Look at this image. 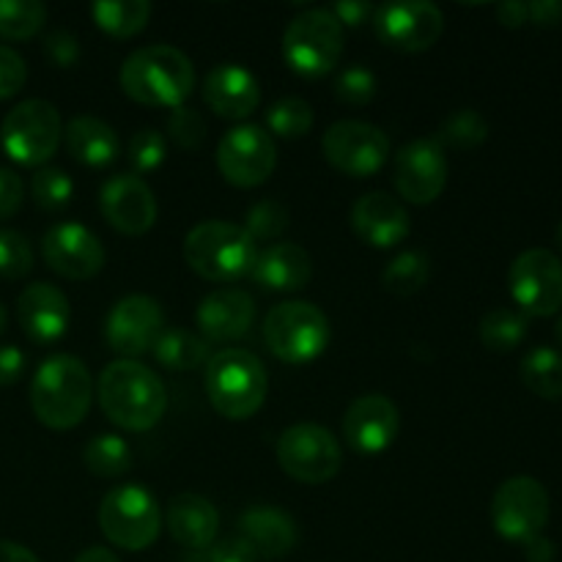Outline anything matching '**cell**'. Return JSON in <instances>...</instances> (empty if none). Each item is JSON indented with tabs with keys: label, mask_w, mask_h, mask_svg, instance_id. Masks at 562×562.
I'll use <instances>...</instances> for the list:
<instances>
[{
	"label": "cell",
	"mask_w": 562,
	"mask_h": 562,
	"mask_svg": "<svg viewBox=\"0 0 562 562\" xmlns=\"http://www.w3.org/2000/svg\"><path fill=\"white\" fill-rule=\"evenodd\" d=\"M97 398L104 417L132 434L154 428L168 412L165 382L137 360H115L104 366L97 382Z\"/></svg>",
	"instance_id": "obj_1"
},
{
	"label": "cell",
	"mask_w": 562,
	"mask_h": 562,
	"mask_svg": "<svg viewBox=\"0 0 562 562\" xmlns=\"http://www.w3.org/2000/svg\"><path fill=\"white\" fill-rule=\"evenodd\" d=\"M121 91L146 108L176 110L192 97L195 88V66L181 49L170 44H151L135 49L121 64Z\"/></svg>",
	"instance_id": "obj_2"
},
{
	"label": "cell",
	"mask_w": 562,
	"mask_h": 562,
	"mask_svg": "<svg viewBox=\"0 0 562 562\" xmlns=\"http://www.w3.org/2000/svg\"><path fill=\"white\" fill-rule=\"evenodd\" d=\"M93 382L86 362L71 355H53L31 379V409L42 426L71 431L88 417Z\"/></svg>",
	"instance_id": "obj_3"
},
{
	"label": "cell",
	"mask_w": 562,
	"mask_h": 562,
	"mask_svg": "<svg viewBox=\"0 0 562 562\" xmlns=\"http://www.w3.org/2000/svg\"><path fill=\"white\" fill-rule=\"evenodd\" d=\"M256 258L258 241L236 223L206 220L184 236V261L209 283H236L250 278Z\"/></svg>",
	"instance_id": "obj_4"
},
{
	"label": "cell",
	"mask_w": 562,
	"mask_h": 562,
	"mask_svg": "<svg viewBox=\"0 0 562 562\" xmlns=\"http://www.w3.org/2000/svg\"><path fill=\"white\" fill-rule=\"evenodd\" d=\"M269 376L252 351L223 349L206 362V395L225 420H250L267 401Z\"/></svg>",
	"instance_id": "obj_5"
},
{
	"label": "cell",
	"mask_w": 562,
	"mask_h": 562,
	"mask_svg": "<svg viewBox=\"0 0 562 562\" xmlns=\"http://www.w3.org/2000/svg\"><path fill=\"white\" fill-rule=\"evenodd\" d=\"M346 31L329 9H307L296 14L283 31V60L294 75L316 77L329 75L344 58Z\"/></svg>",
	"instance_id": "obj_6"
},
{
	"label": "cell",
	"mask_w": 562,
	"mask_h": 562,
	"mask_svg": "<svg viewBox=\"0 0 562 562\" xmlns=\"http://www.w3.org/2000/svg\"><path fill=\"white\" fill-rule=\"evenodd\" d=\"M263 344L278 360L305 366L329 346V318L313 302H280L263 318Z\"/></svg>",
	"instance_id": "obj_7"
},
{
	"label": "cell",
	"mask_w": 562,
	"mask_h": 562,
	"mask_svg": "<svg viewBox=\"0 0 562 562\" xmlns=\"http://www.w3.org/2000/svg\"><path fill=\"white\" fill-rule=\"evenodd\" d=\"M99 530L124 552H146L162 532V508L148 488L137 483L115 486L99 505Z\"/></svg>",
	"instance_id": "obj_8"
},
{
	"label": "cell",
	"mask_w": 562,
	"mask_h": 562,
	"mask_svg": "<svg viewBox=\"0 0 562 562\" xmlns=\"http://www.w3.org/2000/svg\"><path fill=\"white\" fill-rule=\"evenodd\" d=\"M64 137L58 108L47 99H25L5 113L0 124V146L5 157L25 168H38L55 157Z\"/></svg>",
	"instance_id": "obj_9"
},
{
	"label": "cell",
	"mask_w": 562,
	"mask_h": 562,
	"mask_svg": "<svg viewBox=\"0 0 562 562\" xmlns=\"http://www.w3.org/2000/svg\"><path fill=\"white\" fill-rule=\"evenodd\" d=\"M274 453H278L280 470L307 486L329 483L344 467L340 442L329 428L316 426V423H296V426L285 428Z\"/></svg>",
	"instance_id": "obj_10"
},
{
	"label": "cell",
	"mask_w": 562,
	"mask_h": 562,
	"mask_svg": "<svg viewBox=\"0 0 562 562\" xmlns=\"http://www.w3.org/2000/svg\"><path fill=\"white\" fill-rule=\"evenodd\" d=\"M552 516L549 492L538 477L514 475L494 492L492 525L505 541L525 543L541 536Z\"/></svg>",
	"instance_id": "obj_11"
},
{
	"label": "cell",
	"mask_w": 562,
	"mask_h": 562,
	"mask_svg": "<svg viewBox=\"0 0 562 562\" xmlns=\"http://www.w3.org/2000/svg\"><path fill=\"white\" fill-rule=\"evenodd\" d=\"M324 159L351 179L376 176L390 159V137L368 121H338L322 137Z\"/></svg>",
	"instance_id": "obj_12"
},
{
	"label": "cell",
	"mask_w": 562,
	"mask_h": 562,
	"mask_svg": "<svg viewBox=\"0 0 562 562\" xmlns=\"http://www.w3.org/2000/svg\"><path fill=\"white\" fill-rule=\"evenodd\" d=\"M510 296L527 318H547L562 307V258L532 247L514 258L508 272Z\"/></svg>",
	"instance_id": "obj_13"
},
{
	"label": "cell",
	"mask_w": 562,
	"mask_h": 562,
	"mask_svg": "<svg viewBox=\"0 0 562 562\" xmlns=\"http://www.w3.org/2000/svg\"><path fill=\"white\" fill-rule=\"evenodd\" d=\"M217 168L231 187H239V190L261 187L278 168L274 137L261 126H234L220 137Z\"/></svg>",
	"instance_id": "obj_14"
},
{
	"label": "cell",
	"mask_w": 562,
	"mask_h": 562,
	"mask_svg": "<svg viewBox=\"0 0 562 562\" xmlns=\"http://www.w3.org/2000/svg\"><path fill=\"white\" fill-rule=\"evenodd\" d=\"M379 42L395 53H426L439 42L445 31V14L439 5L426 0L384 3L373 11L371 20Z\"/></svg>",
	"instance_id": "obj_15"
},
{
	"label": "cell",
	"mask_w": 562,
	"mask_h": 562,
	"mask_svg": "<svg viewBox=\"0 0 562 562\" xmlns=\"http://www.w3.org/2000/svg\"><path fill=\"white\" fill-rule=\"evenodd\" d=\"M165 329V313L154 296L130 294L110 307L104 318V340L121 360H135L154 349Z\"/></svg>",
	"instance_id": "obj_16"
},
{
	"label": "cell",
	"mask_w": 562,
	"mask_h": 562,
	"mask_svg": "<svg viewBox=\"0 0 562 562\" xmlns=\"http://www.w3.org/2000/svg\"><path fill=\"white\" fill-rule=\"evenodd\" d=\"M395 190L412 206H428L448 184V157L434 137L412 140L395 154Z\"/></svg>",
	"instance_id": "obj_17"
},
{
	"label": "cell",
	"mask_w": 562,
	"mask_h": 562,
	"mask_svg": "<svg viewBox=\"0 0 562 562\" xmlns=\"http://www.w3.org/2000/svg\"><path fill=\"white\" fill-rule=\"evenodd\" d=\"M42 258L66 280H91L104 269V247L91 228L80 223H58L44 234Z\"/></svg>",
	"instance_id": "obj_18"
},
{
	"label": "cell",
	"mask_w": 562,
	"mask_h": 562,
	"mask_svg": "<svg viewBox=\"0 0 562 562\" xmlns=\"http://www.w3.org/2000/svg\"><path fill=\"white\" fill-rule=\"evenodd\" d=\"M99 209L110 228L124 236H143L157 223L154 190L135 173H119L99 190Z\"/></svg>",
	"instance_id": "obj_19"
},
{
	"label": "cell",
	"mask_w": 562,
	"mask_h": 562,
	"mask_svg": "<svg viewBox=\"0 0 562 562\" xmlns=\"http://www.w3.org/2000/svg\"><path fill=\"white\" fill-rule=\"evenodd\" d=\"M398 406L382 393H368L351 401L344 415V439L355 453L379 456L398 439Z\"/></svg>",
	"instance_id": "obj_20"
},
{
	"label": "cell",
	"mask_w": 562,
	"mask_h": 562,
	"mask_svg": "<svg viewBox=\"0 0 562 562\" xmlns=\"http://www.w3.org/2000/svg\"><path fill=\"white\" fill-rule=\"evenodd\" d=\"M351 228L366 245L390 250L409 236L412 220L398 198L373 190L357 198V203L351 206Z\"/></svg>",
	"instance_id": "obj_21"
},
{
	"label": "cell",
	"mask_w": 562,
	"mask_h": 562,
	"mask_svg": "<svg viewBox=\"0 0 562 562\" xmlns=\"http://www.w3.org/2000/svg\"><path fill=\"white\" fill-rule=\"evenodd\" d=\"M16 322L33 344H55L69 329V300L53 283L25 285L22 294L16 296Z\"/></svg>",
	"instance_id": "obj_22"
},
{
	"label": "cell",
	"mask_w": 562,
	"mask_h": 562,
	"mask_svg": "<svg viewBox=\"0 0 562 562\" xmlns=\"http://www.w3.org/2000/svg\"><path fill=\"white\" fill-rule=\"evenodd\" d=\"M203 99L220 119L241 121L261 104V86L247 66L220 64L203 80Z\"/></svg>",
	"instance_id": "obj_23"
},
{
	"label": "cell",
	"mask_w": 562,
	"mask_h": 562,
	"mask_svg": "<svg viewBox=\"0 0 562 562\" xmlns=\"http://www.w3.org/2000/svg\"><path fill=\"white\" fill-rule=\"evenodd\" d=\"M198 329L203 340L214 344H228V340L245 338L247 329L256 322V302L241 289H217L195 311Z\"/></svg>",
	"instance_id": "obj_24"
},
{
	"label": "cell",
	"mask_w": 562,
	"mask_h": 562,
	"mask_svg": "<svg viewBox=\"0 0 562 562\" xmlns=\"http://www.w3.org/2000/svg\"><path fill=\"white\" fill-rule=\"evenodd\" d=\"M170 538L190 552H206L220 530V514L201 494H176L165 510Z\"/></svg>",
	"instance_id": "obj_25"
},
{
	"label": "cell",
	"mask_w": 562,
	"mask_h": 562,
	"mask_svg": "<svg viewBox=\"0 0 562 562\" xmlns=\"http://www.w3.org/2000/svg\"><path fill=\"white\" fill-rule=\"evenodd\" d=\"M250 278L263 291L294 294V291H302L311 283L313 261L305 247L294 245V241H274L267 250H258Z\"/></svg>",
	"instance_id": "obj_26"
},
{
	"label": "cell",
	"mask_w": 562,
	"mask_h": 562,
	"mask_svg": "<svg viewBox=\"0 0 562 562\" xmlns=\"http://www.w3.org/2000/svg\"><path fill=\"white\" fill-rule=\"evenodd\" d=\"M239 532L252 549L258 560H278L291 554V549L300 541L296 521L285 510L272 508V505H252L241 514Z\"/></svg>",
	"instance_id": "obj_27"
},
{
	"label": "cell",
	"mask_w": 562,
	"mask_h": 562,
	"mask_svg": "<svg viewBox=\"0 0 562 562\" xmlns=\"http://www.w3.org/2000/svg\"><path fill=\"white\" fill-rule=\"evenodd\" d=\"M64 143L71 159L88 168H104L113 165L121 154V140L115 130L93 115H77L66 124Z\"/></svg>",
	"instance_id": "obj_28"
},
{
	"label": "cell",
	"mask_w": 562,
	"mask_h": 562,
	"mask_svg": "<svg viewBox=\"0 0 562 562\" xmlns=\"http://www.w3.org/2000/svg\"><path fill=\"white\" fill-rule=\"evenodd\" d=\"M154 357L162 368L168 371H195L203 362H209L212 351H209V340H203L201 335L190 333L184 327H170L162 329V335L154 344Z\"/></svg>",
	"instance_id": "obj_29"
},
{
	"label": "cell",
	"mask_w": 562,
	"mask_h": 562,
	"mask_svg": "<svg viewBox=\"0 0 562 562\" xmlns=\"http://www.w3.org/2000/svg\"><path fill=\"white\" fill-rule=\"evenodd\" d=\"M519 376L532 395L562 401V355L552 346H536L519 362Z\"/></svg>",
	"instance_id": "obj_30"
},
{
	"label": "cell",
	"mask_w": 562,
	"mask_h": 562,
	"mask_svg": "<svg viewBox=\"0 0 562 562\" xmlns=\"http://www.w3.org/2000/svg\"><path fill=\"white\" fill-rule=\"evenodd\" d=\"M91 16L102 33L113 38H132L151 20V3L146 0H99Z\"/></svg>",
	"instance_id": "obj_31"
},
{
	"label": "cell",
	"mask_w": 562,
	"mask_h": 562,
	"mask_svg": "<svg viewBox=\"0 0 562 562\" xmlns=\"http://www.w3.org/2000/svg\"><path fill=\"white\" fill-rule=\"evenodd\" d=\"M530 318L514 307H494L477 324V338L494 355H508L527 338Z\"/></svg>",
	"instance_id": "obj_32"
},
{
	"label": "cell",
	"mask_w": 562,
	"mask_h": 562,
	"mask_svg": "<svg viewBox=\"0 0 562 562\" xmlns=\"http://www.w3.org/2000/svg\"><path fill=\"white\" fill-rule=\"evenodd\" d=\"M82 464L97 477H121L132 467V450L119 434H97L82 448Z\"/></svg>",
	"instance_id": "obj_33"
},
{
	"label": "cell",
	"mask_w": 562,
	"mask_h": 562,
	"mask_svg": "<svg viewBox=\"0 0 562 562\" xmlns=\"http://www.w3.org/2000/svg\"><path fill=\"white\" fill-rule=\"evenodd\" d=\"M431 278V258L423 250H404L384 267L382 285L395 296H415Z\"/></svg>",
	"instance_id": "obj_34"
},
{
	"label": "cell",
	"mask_w": 562,
	"mask_h": 562,
	"mask_svg": "<svg viewBox=\"0 0 562 562\" xmlns=\"http://www.w3.org/2000/svg\"><path fill=\"white\" fill-rule=\"evenodd\" d=\"M488 137V121L483 119L481 110H456L453 115L445 119V124L439 126L437 137L434 140L445 148H453V151H472V148L483 146Z\"/></svg>",
	"instance_id": "obj_35"
},
{
	"label": "cell",
	"mask_w": 562,
	"mask_h": 562,
	"mask_svg": "<svg viewBox=\"0 0 562 562\" xmlns=\"http://www.w3.org/2000/svg\"><path fill=\"white\" fill-rule=\"evenodd\" d=\"M47 22V5L38 0H0V38L27 42Z\"/></svg>",
	"instance_id": "obj_36"
},
{
	"label": "cell",
	"mask_w": 562,
	"mask_h": 562,
	"mask_svg": "<svg viewBox=\"0 0 562 562\" xmlns=\"http://www.w3.org/2000/svg\"><path fill=\"white\" fill-rule=\"evenodd\" d=\"M313 121H316L313 108L300 97H285L267 110L269 135L283 137V140L305 137L313 130Z\"/></svg>",
	"instance_id": "obj_37"
},
{
	"label": "cell",
	"mask_w": 562,
	"mask_h": 562,
	"mask_svg": "<svg viewBox=\"0 0 562 562\" xmlns=\"http://www.w3.org/2000/svg\"><path fill=\"white\" fill-rule=\"evenodd\" d=\"M31 195L38 209L58 212V209L69 206L71 195H75V181L60 168H38L31 179Z\"/></svg>",
	"instance_id": "obj_38"
},
{
	"label": "cell",
	"mask_w": 562,
	"mask_h": 562,
	"mask_svg": "<svg viewBox=\"0 0 562 562\" xmlns=\"http://www.w3.org/2000/svg\"><path fill=\"white\" fill-rule=\"evenodd\" d=\"M126 157H130L132 168H135V176L151 173V170H157L159 165L165 162V157H168V140H165L162 132L151 130V126L137 130L135 135L130 137V143H126Z\"/></svg>",
	"instance_id": "obj_39"
},
{
	"label": "cell",
	"mask_w": 562,
	"mask_h": 562,
	"mask_svg": "<svg viewBox=\"0 0 562 562\" xmlns=\"http://www.w3.org/2000/svg\"><path fill=\"white\" fill-rule=\"evenodd\" d=\"M33 269V247L25 234L3 228L0 231V278L20 280Z\"/></svg>",
	"instance_id": "obj_40"
},
{
	"label": "cell",
	"mask_w": 562,
	"mask_h": 562,
	"mask_svg": "<svg viewBox=\"0 0 562 562\" xmlns=\"http://www.w3.org/2000/svg\"><path fill=\"white\" fill-rule=\"evenodd\" d=\"M241 228L252 236L256 241L278 239L289 228V209L280 201H261L247 212L245 225Z\"/></svg>",
	"instance_id": "obj_41"
},
{
	"label": "cell",
	"mask_w": 562,
	"mask_h": 562,
	"mask_svg": "<svg viewBox=\"0 0 562 562\" xmlns=\"http://www.w3.org/2000/svg\"><path fill=\"white\" fill-rule=\"evenodd\" d=\"M165 130H168L170 140L179 148H184V151H198L203 140H206V121H203L198 110L187 108V104L170 110Z\"/></svg>",
	"instance_id": "obj_42"
},
{
	"label": "cell",
	"mask_w": 562,
	"mask_h": 562,
	"mask_svg": "<svg viewBox=\"0 0 562 562\" xmlns=\"http://www.w3.org/2000/svg\"><path fill=\"white\" fill-rule=\"evenodd\" d=\"M335 97L344 104H351V108L371 104L373 97H376V75L360 64L349 66L335 80Z\"/></svg>",
	"instance_id": "obj_43"
},
{
	"label": "cell",
	"mask_w": 562,
	"mask_h": 562,
	"mask_svg": "<svg viewBox=\"0 0 562 562\" xmlns=\"http://www.w3.org/2000/svg\"><path fill=\"white\" fill-rule=\"evenodd\" d=\"M27 66L16 49L0 44V102L16 97L25 88Z\"/></svg>",
	"instance_id": "obj_44"
},
{
	"label": "cell",
	"mask_w": 562,
	"mask_h": 562,
	"mask_svg": "<svg viewBox=\"0 0 562 562\" xmlns=\"http://www.w3.org/2000/svg\"><path fill=\"white\" fill-rule=\"evenodd\" d=\"M44 53L49 55V60H53L55 66L69 69V66H75L77 58H80V44H77L75 33L60 27V31H53L44 38Z\"/></svg>",
	"instance_id": "obj_45"
},
{
	"label": "cell",
	"mask_w": 562,
	"mask_h": 562,
	"mask_svg": "<svg viewBox=\"0 0 562 562\" xmlns=\"http://www.w3.org/2000/svg\"><path fill=\"white\" fill-rule=\"evenodd\" d=\"M201 560L203 562H258V554L245 538L234 536V538H225V541L212 543Z\"/></svg>",
	"instance_id": "obj_46"
},
{
	"label": "cell",
	"mask_w": 562,
	"mask_h": 562,
	"mask_svg": "<svg viewBox=\"0 0 562 562\" xmlns=\"http://www.w3.org/2000/svg\"><path fill=\"white\" fill-rule=\"evenodd\" d=\"M25 184L11 168H0V220H9L20 212Z\"/></svg>",
	"instance_id": "obj_47"
},
{
	"label": "cell",
	"mask_w": 562,
	"mask_h": 562,
	"mask_svg": "<svg viewBox=\"0 0 562 562\" xmlns=\"http://www.w3.org/2000/svg\"><path fill=\"white\" fill-rule=\"evenodd\" d=\"M333 16L340 22V27H360L366 25L368 20H373V5L366 3V0H346V3H335L333 9Z\"/></svg>",
	"instance_id": "obj_48"
},
{
	"label": "cell",
	"mask_w": 562,
	"mask_h": 562,
	"mask_svg": "<svg viewBox=\"0 0 562 562\" xmlns=\"http://www.w3.org/2000/svg\"><path fill=\"white\" fill-rule=\"evenodd\" d=\"M25 355L16 346H0V387H11L25 373Z\"/></svg>",
	"instance_id": "obj_49"
},
{
	"label": "cell",
	"mask_w": 562,
	"mask_h": 562,
	"mask_svg": "<svg viewBox=\"0 0 562 562\" xmlns=\"http://www.w3.org/2000/svg\"><path fill=\"white\" fill-rule=\"evenodd\" d=\"M527 5H530V22H536V25L549 27L562 22V0H536V3Z\"/></svg>",
	"instance_id": "obj_50"
},
{
	"label": "cell",
	"mask_w": 562,
	"mask_h": 562,
	"mask_svg": "<svg viewBox=\"0 0 562 562\" xmlns=\"http://www.w3.org/2000/svg\"><path fill=\"white\" fill-rule=\"evenodd\" d=\"M521 547H525L527 562H554V558H558V547H554V541H549L543 532L541 536L530 538V541H525Z\"/></svg>",
	"instance_id": "obj_51"
},
{
	"label": "cell",
	"mask_w": 562,
	"mask_h": 562,
	"mask_svg": "<svg viewBox=\"0 0 562 562\" xmlns=\"http://www.w3.org/2000/svg\"><path fill=\"white\" fill-rule=\"evenodd\" d=\"M497 20L503 22L505 27H521L530 22V5L519 3V0H510V3L497 5Z\"/></svg>",
	"instance_id": "obj_52"
},
{
	"label": "cell",
	"mask_w": 562,
	"mask_h": 562,
	"mask_svg": "<svg viewBox=\"0 0 562 562\" xmlns=\"http://www.w3.org/2000/svg\"><path fill=\"white\" fill-rule=\"evenodd\" d=\"M0 562H38V558L22 543L0 541Z\"/></svg>",
	"instance_id": "obj_53"
},
{
	"label": "cell",
	"mask_w": 562,
	"mask_h": 562,
	"mask_svg": "<svg viewBox=\"0 0 562 562\" xmlns=\"http://www.w3.org/2000/svg\"><path fill=\"white\" fill-rule=\"evenodd\" d=\"M75 562H121V560L115 558V554L110 552V549H104V547H88L86 552L77 554Z\"/></svg>",
	"instance_id": "obj_54"
},
{
	"label": "cell",
	"mask_w": 562,
	"mask_h": 562,
	"mask_svg": "<svg viewBox=\"0 0 562 562\" xmlns=\"http://www.w3.org/2000/svg\"><path fill=\"white\" fill-rule=\"evenodd\" d=\"M5 324H9V313H5L3 302H0V335L5 333Z\"/></svg>",
	"instance_id": "obj_55"
},
{
	"label": "cell",
	"mask_w": 562,
	"mask_h": 562,
	"mask_svg": "<svg viewBox=\"0 0 562 562\" xmlns=\"http://www.w3.org/2000/svg\"><path fill=\"white\" fill-rule=\"evenodd\" d=\"M554 335H558V344L562 346V316L558 318V327H554Z\"/></svg>",
	"instance_id": "obj_56"
},
{
	"label": "cell",
	"mask_w": 562,
	"mask_h": 562,
	"mask_svg": "<svg viewBox=\"0 0 562 562\" xmlns=\"http://www.w3.org/2000/svg\"><path fill=\"white\" fill-rule=\"evenodd\" d=\"M558 247H560V252H562V220H560V225H558Z\"/></svg>",
	"instance_id": "obj_57"
}]
</instances>
